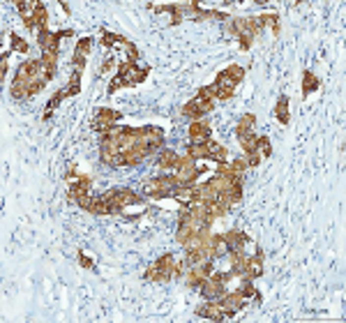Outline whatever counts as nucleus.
<instances>
[{
    "instance_id": "obj_23",
    "label": "nucleus",
    "mask_w": 346,
    "mask_h": 323,
    "mask_svg": "<svg viewBox=\"0 0 346 323\" xmlns=\"http://www.w3.org/2000/svg\"><path fill=\"white\" fill-rule=\"evenodd\" d=\"M102 44L106 46V49H111L113 44H125V42H127V39L122 37V35H118V32H109V30H104V28H102Z\"/></svg>"
},
{
    "instance_id": "obj_33",
    "label": "nucleus",
    "mask_w": 346,
    "mask_h": 323,
    "mask_svg": "<svg viewBox=\"0 0 346 323\" xmlns=\"http://www.w3.org/2000/svg\"><path fill=\"white\" fill-rule=\"evenodd\" d=\"M256 143H259V155H261V157H270V155H272L270 139H268V136H259Z\"/></svg>"
},
{
    "instance_id": "obj_39",
    "label": "nucleus",
    "mask_w": 346,
    "mask_h": 323,
    "mask_svg": "<svg viewBox=\"0 0 346 323\" xmlns=\"http://www.w3.org/2000/svg\"><path fill=\"white\" fill-rule=\"evenodd\" d=\"M215 86H217V88H235V83L226 76V72H219L217 79H215Z\"/></svg>"
},
{
    "instance_id": "obj_43",
    "label": "nucleus",
    "mask_w": 346,
    "mask_h": 323,
    "mask_svg": "<svg viewBox=\"0 0 346 323\" xmlns=\"http://www.w3.org/2000/svg\"><path fill=\"white\" fill-rule=\"evenodd\" d=\"M125 49H127V56H129L127 60H132V62H136V60H139V56H141V53H139V49H136V46L132 44L129 39H127V42H125Z\"/></svg>"
},
{
    "instance_id": "obj_13",
    "label": "nucleus",
    "mask_w": 346,
    "mask_h": 323,
    "mask_svg": "<svg viewBox=\"0 0 346 323\" xmlns=\"http://www.w3.org/2000/svg\"><path fill=\"white\" fill-rule=\"evenodd\" d=\"M178 155L173 150H162L157 157V166L162 169V171H175V166H178Z\"/></svg>"
},
{
    "instance_id": "obj_24",
    "label": "nucleus",
    "mask_w": 346,
    "mask_h": 323,
    "mask_svg": "<svg viewBox=\"0 0 346 323\" xmlns=\"http://www.w3.org/2000/svg\"><path fill=\"white\" fill-rule=\"evenodd\" d=\"M88 212H92V215H111V208H109V203L102 201V199H92L90 206H88Z\"/></svg>"
},
{
    "instance_id": "obj_28",
    "label": "nucleus",
    "mask_w": 346,
    "mask_h": 323,
    "mask_svg": "<svg viewBox=\"0 0 346 323\" xmlns=\"http://www.w3.org/2000/svg\"><path fill=\"white\" fill-rule=\"evenodd\" d=\"M224 72H226V76H229V79L235 83V86H238V83L245 79V67H240V65H231V67L224 69Z\"/></svg>"
},
{
    "instance_id": "obj_38",
    "label": "nucleus",
    "mask_w": 346,
    "mask_h": 323,
    "mask_svg": "<svg viewBox=\"0 0 346 323\" xmlns=\"http://www.w3.org/2000/svg\"><path fill=\"white\" fill-rule=\"evenodd\" d=\"M173 254H164L162 256V259H157V261H155V265H157V268H162V270H166V272H171V268H173ZM173 277V275H171Z\"/></svg>"
},
{
    "instance_id": "obj_2",
    "label": "nucleus",
    "mask_w": 346,
    "mask_h": 323,
    "mask_svg": "<svg viewBox=\"0 0 346 323\" xmlns=\"http://www.w3.org/2000/svg\"><path fill=\"white\" fill-rule=\"evenodd\" d=\"M173 189H175V180H173L171 173V176H159V178H152L150 182H145L143 194L152 196V199H169V196H173Z\"/></svg>"
},
{
    "instance_id": "obj_21",
    "label": "nucleus",
    "mask_w": 346,
    "mask_h": 323,
    "mask_svg": "<svg viewBox=\"0 0 346 323\" xmlns=\"http://www.w3.org/2000/svg\"><path fill=\"white\" fill-rule=\"evenodd\" d=\"M62 99H67V92H65V90H58L51 99H49V104H46V111H44V116H42L44 120H49V118H51V113L58 109V104H60Z\"/></svg>"
},
{
    "instance_id": "obj_14",
    "label": "nucleus",
    "mask_w": 346,
    "mask_h": 323,
    "mask_svg": "<svg viewBox=\"0 0 346 323\" xmlns=\"http://www.w3.org/2000/svg\"><path fill=\"white\" fill-rule=\"evenodd\" d=\"M275 118H277L282 125H288L291 122V113H288V97L282 95L277 99V104H275Z\"/></svg>"
},
{
    "instance_id": "obj_1",
    "label": "nucleus",
    "mask_w": 346,
    "mask_h": 323,
    "mask_svg": "<svg viewBox=\"0 0 346 323\" xmlns=\"http://www.w3.org/2000/svg\"><path fill=\"white\" fill-rule=\"evenodd\" d=\"M99 199L109 203L111 215H118V212H122L127 206H136V203L143 201L141 196L136 194V192H132V189H109V192H104Z\"/></svg>"
},
{
    "instance_id": "obj_20",
    "label": "nucleus",
    "mask_w": 346,
    "mask_h": 323,
    "mask_svg": "<svg viewBox=\"0 0 346 323\" xmlns=\"http://www.w3.org/2000/svg\"><path fill=\"white\" fill-rule=\"evenodd\" d=\"M187 157L196 159H208V148H205V141L203 143H189L187 146Z\"/></svg>"
},
{
    "instance_id": "obj_12",
    "label": "nucleus",
    "mask_w": 346,
    "mask_h": 323,
    "mask_svg": "<svg viewBox=\"0 0 346 323\" xmlns=\"http://www.w3.org/2000/svg\"><path fill=\"white\" fill-rule=\"evenodd\" d=\"M219 305L226 309H233V312H238V309L245 307V298H242L240 293H224L222 298H219Z\"/></svg>"
},
{
    "instance_id": "obj_5",
    "label": "nucleus",
    "mask_w": 346,
    "mask_h": 323,
    "mask_svg": "<svg viewBox=\"0 0 346 323\" xmlns=\"http://www.w3.org/2000/svg\"><path fill=\"white\" fill-rule=\"evenodd\" d=\"M208 111H212V102L199 99V97H194L192 102H187V104L182 106V116H185V118H192V120H199V118Z\"/></svg>"
},
{
    "instance_id": "obj_18",
    "label": "nucleus",
    "mask_w": 346,
    "mask_h": 323,
    "mask_svg": "<svg viewBox=\"0 0 346 323\" xmlns=\"http://www.w3.org/2000/svg\"><path fill=\"white\" fill-rule=\"evenodd\" d=\"M222 254H229V245H226V240H224V233L212 235L210 252H208V256H222Z\"/></svg>"
},
{
    "instance_id": "obj_3",
    "label": "nucleus",
    "mask_w": 346,
    "mask_h": 323,
    "mask_svg": "<svg viewBox=\"0 0 346 323\" xmlns=\"http://www.w3.org/2000/svg\"><path fill=\"white\" fill-rule=\"evenodd\" d=\"M196 316H201V319H212V321H226V319H233L235 312L233 309H226L222 307L219 302H203V305H199L196 307Z\"/></svg>"
},
{
    "instance_id": "obj_29",
    "label": "nucleus",
    "mask_w": 346,
    "mask_h": 323,
    "mask_svg": "<svg viewBox=\"0 0 346 323\" xmlns=\"http://www.w3.org/2000/svg\"><path fill=\"white\" fill-rule=\"evenodd\" d=\"M205 282V277L203 275H201V272H199V268H189V275H187V284L189 286H194V289H201V284H203Z\"/></svg>"
},
{
    "instance_id": "obj_45",
    "label": "nucleus",
    "mask_w": 346,
    "mask_h": 323,
    "mask_svg": "<svg viewBox=\"0 0 346 323\" xmlns=\"http://www.w3.org/2000/svg\"><path fill=\"white\" fill-rule=\"evenodd\" d=\"M79 263H81V268H92V259L86 254H79Z\"/></svg>"
},
{
    "instance_id": "obj_26",
    "label": "nucleus",
    "mask_w": 346,
    "mask_h": 323,
    "mask_svg": "<svg viewBox=\"0 0 346 323\" xmlns=\"http://www.w3.org/2000/svg\"><path fill=\"white\" fill-rule=\"evenodd\" d=\"M256 139H259V136H254V134H247V136H242L240 139V148L247 152V155L259 152V143H256Z\"/></svg>"
},
{
    "instance_id": "obj_19",
    "label": "nucleus",
    "mask_w": 346,
    "mask_h": 323,
    "mask_svg": "<svg viewBox=\"0 0 346 323\" xmlns=\"http://www.w3.org/2000/svg\"><path fill=\"white\" fill-rule=\"evenodd\" d=\"M259 23H261V28L270 26V28H272V35H279V30H282L277 12H268V14H261V16H259Z\"/></svg>"
},
{
    "instance_id": "obj_34",
    "label": "nucleus",
    "mask_w": 346,
    "mask_h": 323,
    "mask_svg": "<svg viewBox=\"0 0 346 323\" xmlns=\"http://www.w3.org/2000/svg\"><path fill=\"white\" fill-rule=\"evenodd\" d=\"M90 46H92V39L90 37H83V39H79V44H76V49H74V56H88L90 53Z\"/></svg>"
},
{
    "instance_id": "obj_9",
    "label": "nucleus",
    "mask_w": 346,
    "mask_h": 323,
    "mask_svg": "<svg viewBox=\"0 0 346 323\" xmlns=\"http://www.w3.org/2000/svg\"><path fill=\"white\" fill-rule=\"evenodd\" d=\"M189 139L194 143H203L210 139V125H205L201 120H194L189 125Z\"/></svg>"
},
{
    "instance_id": "obj_8",
    "label": "nucleus",
    "mask_w": 346,
    "mask_h": 323,
    "mask_svg": "<svg viewBox=\"0 0 346 323\" xmlns=\"http://www.w3.org/2000/svg\"><path fill=\"white\" fill-rule=\"evenodd\" d=\"M224 240H226V245H229V252H242V247L249 242V238L245 235L242 231H229V233H224Z\"/></svg>"
},
{
    "instance_id": "obj_46",
    "label": "nucleus",
    "mask_w": 346,
    "mask_h": 323,
    "mask_svg": "<svg viewBox=\"0 0 346 323\" xmlns=\"http://www.w3.org/2000/svg\"><path fill=\"white\" fill-rule=\"evenodd\" d=\"M113 65H115V60H113V58H109V60H106L104 65H102V72H109V69H111Z\"/></svg>"
},
{
    "instance_id": "obj_35",
    "label": "nucleus",
    "mask_w": 346,
    "mask_h": 323,
    "mask_svg": "<svg viewBox=\"0 0 346 323\" xmlns=\"http://www.w3.org/2000/svg\"><path fill=\"white\" fill-rule=\"evenodd\" d=\"M28 49H30V46H28V42H26V39L19 37V35H12V51H16V53H26Z\"/></svg>"
},
{
    "instance_id": "obj_31",
    "label": "nucleus",
    "mask_w": 346,
    "mask_h": 323,
    "mask_svg": "<svg viewBox=\"0 0 346 323\" xmlns=\"http://www.w3.org/2000/svg\"><path fill=\"white\" fill-rule=\"evenodd\" d=\"M51 42H53V32H49L46 28L37 32V44L42 51H49V49H51Z\"/></svg>"
},
{
    "instance_id": "obj_40",
    "label": "nucleus",
    "mask_w": 346,
    "mask_h": 323,
    "mask_svg": "<svg viewBox=\"0 0 346 323\" xmlns=\"http://www.w3.org/2000/svg\"><path fill=\"white\" fill-rule=\"evenodd\" d=\"M263 30L261 28V23H259V19H247V35H252V37H256L259 32Z\"/></svg>"
},
{
    "instance_id": "obj_4",
    "label": "nucleus",
    "mask_w": 346,
    "mask_h": 323,
    "mask_svg": "<svg viewBox=\"0 0 346 323\" xmlns=\"http://www.w3.org/2000/svg\"><path fill=\"white\" fill-rule=\"evenodd\" d=\"M122 116L120 111H113V109H99L97 118H95V122H92V127H95V132H109V129L115 127V122L120 120Z\"/></svg>"
},
{
    "instance_id": "obj_42",
    "label": "nucleus",
    "mask_w": 346,
    "mask_h": 323,
    "mask_svg": "<svg viewBox=\"0 0 346 323\" xmlns=\"http://www.w3.org/2000/svg\"><path fill=\"white\" fill-rule=\"evenodd\" d=\"M215 88H217V86H215ZM233 92H235V88H217V97H215V99H219V102H226V99L233 97Z\"/></svg>"
},
{
    "instance_id": "obj_7",
    "label": "nucleus",
    "mask_w": 346,
    "mask_h": 323,
    "mask_svg": "<svg viewBox=\"0 0 346 323\" xmlns=\"http://www.w3.org/2000/svg\"><path fill=\"white\" fill-rule=\"evenodd\" d=\"M201 293H203L208 300H215V298H222L226 293V289H224V282H219V279H215V277H208L201 284Z\"/></svg>"
},
{
    "instance_id": "obj_22",
    "label": "nucleus",
    "mask_w": 346,
    "mask_h": 323,
    "mask_svg": "<svg viewBox=\"0 0 346 323\" xmlns=\"http://www.w3.org/2000/svg\"><path fill=\"white\" fill-rule=\"evenodd\" d=\"M67 97H74V95H79L81 92V72L79 69H74L72 72V76H69V83H67Z\"/></svg>"
},
{
    "instance_id": "obj_37",
    "label": "nucleus",
    "mask_w": 346,
    "mask_h": 323,
    "mask_svg": "<svg viewBox=\"0 0 346 323\" xmlns=\"http://www.w3.org/2000/svg\"><path fill=\"white\" fill-rule=\"evenodd\" d=\"M196 97H199V99H208V102H212V99L217 97V88H215V83H212V86H205V88H201Z\"/></svg>"
},
{
    "instance_id": "obj_30",
    "label": "nucleus",
    "mask_w": 346,
    "mask_h": 323,
    "mask_svg": "<svg viewBox=\"0 0 346 323\" xmlns=\"http://www.w3.org/2000/svg\"><path fill=\"white\" fill-rule=\"evenodd\" d=\"M238 293H240L245 300H247V298H256V289H254V284H252V279H249V277L242 279V284H240V289H238Z\"/></svg>"
},
{
    "instance_id": "obj_25",
    "label": "nucleus",
    "mask_w": 346,
    "mask_h": 323,
    "mask_svg": "<svg viewBox=\"0 0 346 323\" xmlns=\"http://www.w3.org/2000/svg\"><path fill=\"white\" fill-rule=\"evenodd\" d=\"M46 21H49V12L42 2L35 5V26H37V30H44L46 28Z\"/></svg>"
},
{
    "instance_id": "obj_47",
    "label": "nucleus",
    "mask_w": 346,
    "mask_h": 323,
    "mask_svg": "<svg viewBox=\"0 0 346 323\" xmlns=\"http://www.w3.org/2000/svg\"><path fill=\"white\" fill-rule=\"evenodd\" d=\"M60 7H62V9H65V12H67V14H69V2H62V0H60Z\"/></svg>"
},
{
    "instance_id": "obj_32",
    "label": "nucleus",
    "mask_w": 346,
    "mask_h": 323,
    "mask_svg": "<svg viewBox=\"0 0 346 323\" xmlns=\"http://www.w3.org/2000/svg\"><path fill=\"white\" fill-rule=\"evenodd\" d=\"M229 169H231V173H233V176L242 178V176H245V171H247V159H233V162H229Z\"/></svg>"
},
{
    "instance_id": "obj_36",
    "label": "nucleus",
    "mask_w": 346,
    "mask_h": 323,
    "mask_svg": "<svg viewBox=\"0 0 346 323\" xmlns=\"http://www.w3.org/2000/svg\"><path fill=\"white\" fill-rule=\"evenodd\" d=\"M9 95H12L14 99H26V97H28V90H26V86H23V83H12Z\"/></svg>"
},
{
    "instance_id": "obj_10",
    "label": "nucleus",
    "mask_w": 346,
    "mask_h": 323,
    "mask_svg": "<svg viewBox=\"0 0 346 323\" xmlns=\"http://www.w3.org/2000/svg\"><path fill=\"white\" fill-rule=\"evenodd\" d=\"M205 148H208V159L217 162V164H222V162H226V159H229V150H226L222 143L208 139V141H205Z\"/></svg>"
},
{
    "instance_id": "obj_17",
    "label": "nucleus",
    "mask_w": 346,
    "mask_h": 323,
    "mask_svg": "<svg viewBox=\"0 0 346 323\" xmlns=\"http://www.w3.org/2000/svg\"><path fill=\"white\" fill-rule=\"evenodd\" d=\"M321 88V81L314 76V72H302V95H309V92H314Z\"/></svg>"
},
{
    "instance_id": "obj_11",
    "label": "nucleus",
    "mask_w": 346,
    "mask_h": 323,
    "mask_svg": "<svg viewBox=\"0 0 346 323\" xmlns=\"http://www.w3.org/2000/svg\"><path fill=\"white\" fill-rule=\"evenodd\" d=\"M42 65H44V76L51 81L56 72H58V53L53 51H44L42 53Z\"/></svg>"
},
{
    "instance_id": "obj_41",
    "label": "nucleus",
    "mask_w": 346,
    "mask_h": 323,
    "mask_svg": "<svg viewBox=\"0 0 346 323\" xmlns=\"http://www.w3.org/2000/svg\"><path fill=\"white\" fill-rule=\"evenodd\" d=\"M252 42H254V37H252V35H247V32L238 35V44H240L242 51H249V49H252Z\"/></svg>"
},
{
    "instance_id": "obj_44",
    "label": "nucleus",
    "mask_w": 346,
    "mask_h": 323,
    "mask_svg": "<svg viewBox=\"0 0 346 323\" xmlns=\"http://www.w3.org/2000/svg\"><path fill=\"white\" fill-rule=\"evenodd\" d=\"M261 155H259V152H252V155H247V166H252V169H256V166L261 164Z\"/></svg>"
},
{
    "instance_id": "obj_27",
    "label": "nucleus",
    "mask_w": 346,
    "mask_h": 323,
    "mask_svg": "<svg viewBox=\"0 0 346 323\" xmlns=\"http://www.w3.org/2000/svg\"><path fill=\"white\" fill-rule=\"evenodd\" d=\"M46 83H49V79H46L44 74H42V76H37V79H32V81L28 83V86H26V90H28V97H32V95H37V92L42 90V88H44Z\"/></svg>"
},
{
    "instance_id": "obj_15",
    "label": "nucleus",
    "mask_w": 346,
    "mask_h": 323,
    "mask_svg": "<svg viewBox=\"0 0 346 323\" xmlns=\"http://www.w3.org/2000/svg\"><path fill=\"white\" fill-rule=\"evenodd\" d=\"M256 122V116L254 113H245L240 118V122H238V127H235V134H238V139H242V136L252 134V127H254Z\"/></svg>"
},
{
    "instance_id": "obj_16",
    "label": "nucleus",
    "mask_w": 346,
    "mask_h": 323,
    "mask_svg": "<svg viewBox=\"0 0 346 323\" xmlns=\"http://www.w3.org/2000/svg\"><path fill=\"white\" fill-rule=\"evenodd\" d=\"M229 256H231V272L233 275H245L247 254H242V252H229Z\"/></svg>"
},
{
    "instance_id": "obj_6",
    "label": "nucleus",
    "mask_w": 346,
    "mask_h": 323,
    "mask_svg": "<svg viewBox=\"0 0 346 323\" xmlns=\"http://www.w3.org/2000/svg\"><path fill=\"white\" fill-rule=\"evenodd\" d=\"M263 275V252L259 249L254 256H247V265H245V277L256 279Z\"/></svg>"
}]
</instances>
